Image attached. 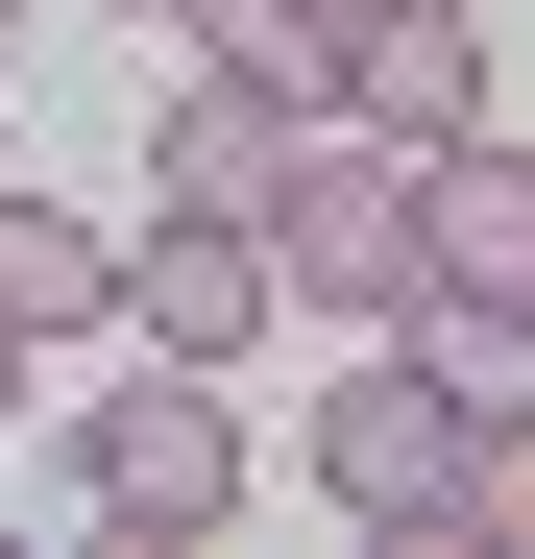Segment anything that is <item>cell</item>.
I'll list each match as a JSON object with an SVG mask.
<instances>
[{
    "label": "cell",
    "mask_w": 535,
    "mask_h": 559,
    "mask_svg": "<svg viewBox=\"0 0 535 559\" xmlns=\"http://www.w3.org/2000/svg\"><path fill=\"white\" fill-rule=\"evenodd\" d=\"M268 293L293 317H414V146L390 122H293V170H268Z\"/></svg>",
    "instance_id": "cell-1"
},
{
    "label": "cell",
    "mask_w": 535,
    "mask_h": 559,
    "mask_svg": "<svg viewBox=\"0 0 535 559\" xmlns=\"http://www.w3.org/2000/svg\"><path fill=\"white\" fill-rule=\"evenodd\" d=\"M98 511H122V535H219V511H243V414H219V365L98 390Z\"/></svg>",
    "instance_id": "cell-2"
},
{
    "label": "cell",
    "mask_w": 535,
    "mask_h": 559,
    "mask_svg": "<svg viewBox=\"0 0 535 559\" xmlns=\"http://www.w3.org/2000/svg\"><path fill=\"white\" fill-rule=\"evenodd\" d=\"M317 487L366 511V535H414V511H463V414H438V365H414V341L317 390Z\"/></svg>",
    "instance_id": "cell-3"
},
{
    "label": "cell",
    "mask_w": 535,
    "mask_h": 559,
    "mask_svg": "<svg viewBox=\"0 0 535 559\" xmlns=\"http://www.w3.org/2000/svg\"><path fill=\"white\" fill-rule=\"evenodd\" d=\"M122 317H146V365H243L268 317H293V293H268V219H195V195H170L122 243Z\"/></svg>",
    "instance_id": "cell-4"
},
{
    "label": "cell",
    "mask_w": 535,
    "mask_h": 559,
    "mask_svg": "<svg viewBox=\"0 0 535 559\" xmlns=\"http://www.w3.org/2000/svg\"><path fill=\"white\" fill-rule=\"evenodd\" d=\"M317 98H341V122H390V146H463V122H487V25H463V0H366Z\"/></svg>",
    "instance_id": "cell-5"
},
{
    "label": "cell",
    "mask_w": 535,
    "mask_h": 559,
    "mask_svg": "<svg viewBox=\"0 0 535 559\" xmlns=\"http://www.w3.org/2000/svg\"><path fill=\"white\" fill-rule=\"evenodd\" d=\"M414 293H535V146H414Z\"/></svg>",
    "instance_id": "cell-6"
},
{
    "label": "cell",
    "mask_w": 535,
    "mask_h": 559,
    "mask_svg": "<svg viewBox=\"0 0 535 559\" xmlns=\"http://www.w3.org/2000/svg\"><path fill=\"white\" fill-rule=\"evenodd\" d=\"M293 122H317V98H268V73L219 49L195 98H170V146H146V170H170V195H195V219H268V170H293Z\"/></svg>",
    "instance_id": "cell-7"
},
{
    "label": "cell",
    "mask_w": 535,
    "mask_h": 559,
    "mask_svg": "<svg viewBox=\"0 0 535 559\" xmlns=\"http://www.w3.org/2000/svg\"><path fill=\"white\" fill-rule=\"evenodd\" d=\"M98 317H122V243L49 219V195H0V341H98Z\"/></svg>",
    "instance_id": "cell-8"
},
{
    "label": "cell",
    "mask_w": 535,
    "mask_h": 559,
    "mask_svg": "<svg viewBox=\"0 0 535 559\" xmlns=\"http://www.w3.org/2000/svg\"><path fill=\"white\" fill-rule=\"evenodd\" d=\"M390 341L438 365V414H463V438H487V414H535V293H414Z\"/></svg>",
    "instance_id": "cell-9"
},
{
    "label": "cell",
    "mask_w": 535,
    "mask_h": 559,
    "mask_svg": "<svg viewBox=\"0 0 535 559\" xmlns=\"http://www.w3.org/2000/svg\"><path fill=\"white\" fill-rule=\"evenodd\" d=\"M463 535H511V559H535V414H487V438H463Z\"/></svg>",
    "instance_id": "cell-10"
},
{
    "label": "cell",
    "mask_w": 535,
    "mask_h": 559,
    "mask_svg": "<svg viewBox=\"0 0 535 559\" xmlns=\"http://www.w3.org/2000/svg\"><path fill=\"white\" fill-rule=\"evenodd\" d=\"M122 25H195V0H122Z\"/></svg>",
    "instance_id": "cell-11"
},
{
    "label": "cell",
    "mask_w": 535,
    "mask_h": 559,
    "mask_svg": "<svg viewBox=\"0 0 535 559\" xmlns=\"http://www.w3.org/2000/svg\"><path fill=\"white\" fill-rule=\"evenodd\" d=\"M0 390H25V341H0Z\"/></svg>",
    "instance_id": "cell-12"
}]
</instances>
